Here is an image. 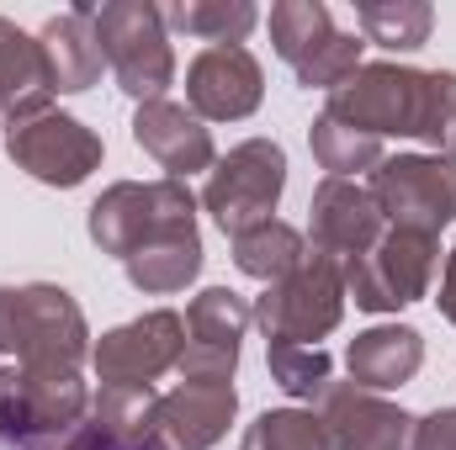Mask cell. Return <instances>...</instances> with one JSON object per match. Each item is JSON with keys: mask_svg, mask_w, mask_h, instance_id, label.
I'll return each instance as SVG.
<instances>
[{"mask_svg": "<svg viewBox=\"0 0 456 450\" xmlns=\"http://www.w3.org/2000/svg\"><path fill=\"white\" fill-rule=\"evenodd\" d=\"M324 117L366 138H419L430 154H456V75L414 64H361L330 91Z\"/></svg>", "mask_w": 456, "mask_h": 450, "instance_id": "cell-1", "label": "cell"}, {"mask_svg": "<svg viewBox=\"0 0 456 450\" xmlns=\"http://www.w3.org/2000/svg\"><path fill=\"white\" fill-rule=\"evenodd\" d=\"M91 324L64 286H0V360L37 371H80L91 360Z\"/></svg>", "mask_w": 456, "mask_h": 450, "instance_id": "cell-2", "label": "cell"}, {"mask_svg": "<svg viewBox=\"0 0 456 450\" xmlns=\"http://www.w3.org/2000/svg\"><path fill=\"white\" fill-rule=\"evenodd\" d=\"M186 228H197V197H191L186 181H170V175H159V181H117L86 213L91 244L102 254H112V260H127L143 244H154L165 233H186Z\"/></svg>", "mask_w": 456, "mask_h": 450, "instance_id": "cell-3", "label": "cell"}, {"mask_svg": "<svg viewBox=\"0 0 456 450\" xmlns=\"http://www.w3.org/2000/svg\"><path fill=\"white\" fill-rule=\"evenodd\" d=\"M96 43L122 96H133L138 107L165 101V91L175 85V48L154 0H107L96 11Z\"/></svg>", "mask_w": 456, "mask_h": 450, "instance_id": "cell-4", "label": "cell"}, {"mask_svg": "<svg viewBox=\"0 0 456 450\" xmlns=\"http://www.w3.org/2000/svg\"><path fill=\"white\" fill-rule=\"evenodd\" d=\"M345 302H350L345 297V265L308 249V260L292 276L271 281L255 297V324H260L265 344H319L324 334L340 329Z\"/></svg>", "mask_w": 456, "mask_h": 450, "instance_id": "cell-5", "label": "cell"}, {"mask_svg": "<svg viewBox=\"0 0 456 450\" xmlns=\"http://www.w3.org/2000/svg\"><path fill=\"white\" fill-rule=\"evenodd\" d=\"M91 414L86 371H37L0 360V446L32 450Z\"/></svg>", "mask_w": 456, "mask_h": 450, "instance_id": "cell-6", "label": "cell"}, {"mask_svg": "<svg viewBox=\"0 0 456 450\" xmlns=\"http://www.w3.org/2000/svg\"><path fill=\"white\" fill-rule=\"evenodd\" d=\"M271 43H276V59L308 91L345 85L361 69V48H366V37L335 27L324 0H276L271 5Z\"/></svg>", "mask_w": 456, "mask_h": 450, "instance_id": "cell-7", "label": "cell"}, {"mask_svg": "<svg viewBox=\"0 0 456 450\" xmlns=\"http://www.w3.org/2000/svg\"><path fill=\"white\" fill-rule=\"evenodd\" d=\"M281 191H287V149L276 138H244L208 170L202 207L228 238H239L244 228L271 223Z\"/></svg>", "mask_w": 456, "mask_h": 450, "instance_id": "cell-8", "label": "cell"}, {"mask_svg": "<svg viewBox=\"0 0 456 450\" xmlns=\"http://www.w3.org/2000/svg\"><path fill=\"white\" fill-rule=\"evenodd\" d=\"M436 265H441V238L436 233L387 228L371 254L345 265V297L361 313H398V308H409L430 292Z\"/></svg>", "mask_w": 456, "mask_h": 450, "instance_id": "cell-9", "label": "cell"}, {"mask_svg": "<svg viewBox=\"0 0 456 450\" xmlns=\"http://www.w3.org/2000/svg\"><path fill=\"white\" fill-rule=\"evenodd\" d=\"M371 202L387 228L436 233L456 223V154H393L371 170Z\"/></svg>", "mask_w": 456, "mask_h": 450, "instance_id": "cell-10", "label": "cell"}, {"mask_svg": "<svg viewBox=\"0 0 456 450\" xmlns=\"http://www.w3.org/2000/svg\"><path fill=\"white\" fill-rule=\"evenodd\" d=\"M5 154H11V165L27 170L32 181H43V186H53V191H75V186H86V181L102 170L107 143H102V133L86 127L80 117L48 107L43 117H27V122L5 127Z\"/></svg>", "mask_w": 456, "mask_h": 450, "instance_id": "cell-11", "label": "cell"}, {"mask_svg": "<svg viewBox=\"0 0 456 450\" xmlns=\"http://www.w3.org/2000/svg\"><path fill=\"white\" fill-rule=\"evenodd\" d=\"M181 350H186V318L175 308H154L96 339L91 371L102 387H154L165 371L181 366Z\"/></svg>", "mask_w": 456, "mask_h": 450, "instance_id": "cell-12", "label": "cell"}, {"mask_svg": "<svg viewBox=\"0 0 456 450\" xmlns=\"http://www.w3.org/2000/svg\"><path fill=\"white\" fill-rule=\"evenodd\" d=\"M239 414L233 382H181L154 392L138 450H213Z\"/></svg>", "mask_w": 456, "mask_h": 450, "instance_id": "cell-13", "label": "cell"}, {"mask_svg": "<svg viewBox=\"0 0 456 450\" xmlns=\"http://www.w3.org/2000/svg\"><path fill=\"white\" fill-rule=\"evenodd\" d=\"M255 324V302H244L228 286H208L186 308V350H181V382H233L244 329Z\"/></svg>", "mask_w": 456, "mask_h": 450, "instance_id": "cell-14", "label": "cell"}, {"mask_svg": "<svg viewBox=\"0 0 456 450\" xmlns=\"http://www.w3.org/2000/svg\"><path fill=\"white\" fill-rule=\"evenodd\" d=\"M265 101V69L244 43L202 48L186 64V107L202 122H244Z\"/></svg>", "mask_w": 456, "mask_h": 450, "instance_id": "cell-15", "label": "cell"}, {"mask_svg": "<svg viewBox=\"0 0 456 450\" xmlns=\"http://www.w3.org/2000/svg\"><path fill=\"white\" fill-rule=\"evenodd\" d=\"M382 233H387V218L366 186L335 181V175L319 181V191L308 202V249L314 254H330V260L350 265V260L371 254Z\"/></svg>", "mask_w": 456, "mask_h": 450, "instance_id": "cell-16", "label": "cell"}, {"mask_svg": "<svg viewBox=\"0 0 456 450\" xmlns=\"http://www.w3.org/2000/svg\"><path fill=\"white\" fill-rule=\"evenodd\" d=\"M319 419L335 450H414V419L382 392H361L350 382H330L319 398Z\"/></svg>", "mask_w": 456, "mask_h": 450, "instance_id": "cell-17", "label": "cell"}, {"mask_svg": "<svg viewBox=\"0 0 456 450\" xmlns=\"http://www.w3.org/2000/svg\"><path fill=\"white\" fill-rule=\"evenodd\" d=\"M133 143H138L170 181H186V175L218 165V149H213L208 122L191 117V107H181V101H143V107L133 112Z\"/></svg>", "mask_w": 456, "mask_h": 450, "instance_id": "cell-18", "label": "cell"}, {"mask_svg": "<svg viewBox=\"0 0 456 450\" xmlns=\"http://www.w3.org/2000/svg\"><path fill=\"white\" fill-rule=\"evenodd\" d=\"M37 48H43V69H48L53 96H80L107 69V53L96 43V5H69V11L48 16L37 32Z\"/></svg>", "mask_w": 456, "mask_h": 450, "instance_id": "cell-19", "label": "cell"}, {"mask_svg": "<svg viewBox=\"0 0 456 450\" xmlns=\"http://www.w3.org/2000/svg\"><path fill=\"white\" fill-rule=\"evenodd\" d=\"M419 366H425V334L409 324H377V329L355 334L345 350L350 387H361V392H393V387L414 382Z\"/></svg>", "mask_w": 456, "mask_h": 450, "instance_id": "cell-20", "label": "cell"}, {"mask_svg": "<svg viewBox=\"0 0 456 450\" xmlns=\"http://www.w3.org/2000/svg\"><path fill=\"white\" fill-rule=\"evenodd\" d=\"M48 107H53V85L37 37H27L16 21L0 16V122L16 127L27 117H43Z\"/></svg>", "mask_w": 456, "mask_h": 450, "instance_id": "cell-21", "label": "cell"}, {"mask_svg": "<svg viewBox=\"0 0 456 450\" xmlns=\"http://www.w3.org/2000/svg\"><path fill=\"white\" fill-rule=\"evenodd\" d=\"M202 233L186 228V233H165L154 244H143L138 254L122 260L127 281L143 292V297H170V292H186L197 276H202Z\"/></svg>", "mask_w": 456, "mask_h": 450, "instance_id": "cell-22", "label": "cell"}, {"mask_svg": "<svg viewBox=\"0 0 456 450\" xmlns=\"http://www.w3.org/2000/svg\"><path fill=\"white\" fill-rule=\"evenodd\" d=\"M303 260H308V238H303L292 223H281V218L244 228V233L233 238V265H239L244 276L265 281V286L281 281V276H292Z\"/></svg>", "mask_w": 456, "mask_h": 450, "instance_id": "cell-23", "label": "cell"}, {"mask_svg": "<svg viewBox=\"0 0 456 450\" xmlns=\"http://www.w3.org/2000/svg\"><path fill=\"white\" fill-rule=\"evenodd\" d=\"M355 27L366 43L387 48V53H414L430 43L436 11L425 0H361L355 5Z\"/></svg>", "mask_w": 456, "mask_h": 450, "instance_id": "cell-24", "label": "cell"}, {"mask_svg": "<svg viewBox=\"0 0 456 450\" xmlns=\"http://www.w3.org/2000/svg\"><path fill=\"white\" fill-rule=\"evenodd\" d=\"M255 21H260V11L249 0H175V5H165V27H175L186 37H202L208 48L244 43Z\"/></svg>", "mask_w": 456, "mask_h": 450, "instance_id": "cell-25", "label": "cell"}, {"mask_svg": "<svg viewBox=\"0 0 456 450\" xmlns=\"http://www.w3.org/2000/svg\"><path fill=\"white\" fill-rule=\"evenodd\" d=\"M308 149H314V159L335 181H350L361 170H377L387 159L377 138H366V133H355V127H345V122H335V117H324V112L314 117V127H308Z\"/></svg>", "mask_w": 456, "mask_h": 450, "instance_id": "cell-26", "label": "cell"}, {"mask_svg": "<svg viewBox=\"0 0 456 450\" xmlns=\"http://www.w3.org/2000/svg\"><path fill=\"white\" fill-rule=\"evenodd\" d=\"M265 366L287 398H308V403H319L335 382V360L324 344H265Z\"/></svg>", "mask_w": 456, "mask_h": 450, "instance_id": "cell-27", "label": "cell"}, {"mask_svg": "<svg viewBox=\"0 0 456 450\" xmlns=\"http://www.w3.org/2000/svg\"><path fill=\"white\" fill-rule=\"evenodd\" d=\"M239 450H335V440L314 408H271L244 430Z\"/></svg>", "mask_w": 456, "mask_h": 450, "instance_id": "cell-28", "label": "cell"}, {"mask_svg": "<svg viewBox=\"0 0 456 450\" xmlns=\"http://www.w3.org/2000/svg\"><path fill=\"white\" fill-rule=\"evenodd\" d=\"M32 450H117V446H112V435L96 424V414H86V419H75L69 430H59V435L37 440Z\"/></svg>", "mask_w": 456, "mask_h": 450, "instance_id": "cell-29", "label": "cell"}, {"mask_svg": "<svg viewBox=\"0 0 456 450\" xmlns=\"http://www.w3.org/2000/svg\"><path fill=\"white\" fill-rule=\"evenodd\" d=\"M414 450H456V408H436L414 419Z\"/></svg>", "mask_w": 456, "mask_h": 450, "instance_id": "cell-30", "label": "cell"}, {"mask_svg": "<svg viewBox=\"0 0 456 450\" xmlns=\"http://www.w3.org/2000/svg\"><path fill=\"white\" fill-rule=\"evenodd\" d=\"M441 313H446V324H456V249L446 254V270H441Z\"/></svg>", "mask_w": 456, "mask_h": 450, "instance_id": "cell-31", "label": "cell"}]
</instances>
